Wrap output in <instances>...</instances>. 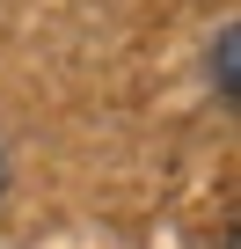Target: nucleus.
<instances>
[{
    "label": "nucleus",
    "mask_w": 241,
    "mask_h": 249,
    "mask_svg": "<svg viewBox=\"0 0 241 249\" xmlns=\"http://www.w3.org/2000/svg\"><path fill=\"white\" fill-rule=\"evenodd\" d=\"M212 88H219L226 103L241 95V30H234V22H226V30H219V44H212Z\"/></svg>",
    "instance_id": "f257e3e1"
}]
</instances>
